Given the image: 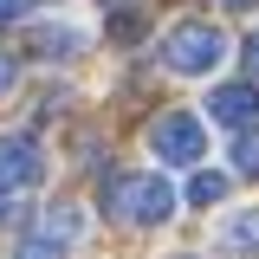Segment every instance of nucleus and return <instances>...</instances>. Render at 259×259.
<instances>
[{"mask_svg": "<svg viewBox=\"0 0 259 259\" xmlns=\"http://www.w3.org/2000/svg\"><path fill=\"white\" fill-rule=\"evenodd\" d=\"M7 214H20V194H0V221H7Z\"/></svg>", "mask_w": 259, "mask_h": 259, "instance_id": "2eb2a0df", "label": "nucleus"}, {"mask_svg": "<svg viewBox=\"0 0 259 259\" xmlns=\"http://www.w3.org/2000/svg\"><path fill=\"white\" fill-rule=\"evenodd\" d=\"M46 175V156L32 136H0V194H26Z\"/></svg>", "mask_w": 259, "mask_h": 259, "instance_id": "20e7f679", "label": "nucleus"}, {"mask_svg": "<svg viewBox=\"0 0 259 259\" xmlns=\"http://www.w3.org/2000/svg\"><path fill=\"white\" fill-rule=\"evenodd\" d=\"M233 162H240V175H259V136H240L233 143Z\"/></svg>", "mask_w": 259, "mask_h": 259, "instance_id": "9d476101", "label": "nucleus"}, {"mask_svg": "<svg viewBox=\"0 0 259 259\" xmlns=\"http://www.w3.org/2000/svg\"><path fill=\"white\" fill-rule=\"evenodd\" d=\"M221 59H227L221 26H201V20H188V26H175L168 39H162V65H168V71H188V78H201V71H214Z\"/></svg>", "mask_w": 259, "mask_h": 259, "instance_id": "f03ea898", "label": "nucleus"}, {"mask_svg": "<svg viewBox=\"0 0 259 259\" xmlns=\"http://www.w3.org/2000/svg\"><path fill=\"white\" fill-rule=\"evenodd\" d=\"M227 7H253V0H227Z\"/></svg>", "mask_w": 259, "mask_h": 259, "instance_id": "dca6fc26", "label": "nucleus"}, {"mask_svg": "<svg viewBox=\"0 0 259 259\" xmlns=\"http://www.w3.org/2000/svg\"><path fill=\"white\" fill-rule=\"evenodd\" d=\"M221 194H227V175H214V168H201V175H194V188H188V201H194V207H214Z\"/></svg>", "mask_w": 259, "mask_h": 259, "instance_id": "0eeeda50", "label": "nucleus"}, {"mask_svg": "<svg viewBox=\"0 0 259 259\" xmlns=\"http://www.w3.org/2000/svg\"><path fill=\"white\" fill-rule=\"evenodd\" d=\"M182 259H188V253H182Z\"/></svg>", "mask_w": 259, "mask_h": 259, "instance_id": "f3484780", "label": "nucleus"}, {"mask_svg": "<svg viewBox=\"0 0 259 259\" xmlns=\"http://www.w3.org/2000/svg\"><path fill=\"white\" fill-rule=\"evenodd\" d=\"M240 52H246V71H253V84H259V32L246 39V46H240Z\"/></svg>", "mask_w": 259, "mask_h": 259, "instance_id": "f8f14e48", "label": "nucleus"}, {"mask_svg": "<svg viewBox=\"0 0 259 259\" xmlns=\"http://www.w3.org/2000/svg\"><path fill=\"white\" fill-rule=\"evenodd\" d=\"M227 246H233V253H253L259 246V207H246V214L227 221Z\"/></svg>", "mask_w": 259, "mask_h": 259, "instance_id": "423d86ee", "label": "nucleus"}, {"mask_svg": "<svg viewBox=\"0 0 259 259\" xmlns=\"http://www.w3.org/2000/svg\"><path fill=\"white\" fill-rule=\"evenodd\" d=\"M32 46H39V52H78L84 39H78V32H59V26H46V32H32Z\"/></svg>", "mask_w": 259, "mask_h": 259, "instance_id": "1a4fd4ad", "label": "nucleus"}, {"mask_svg": "<svg viewBox=\"0 0 259 259\" xmlns=\"http://www.w3.org/2000/svg\"><path fill=\"white\" fill-rule=\"evenodd\" d=\"M13 78H20V65H13V59H0V97L13 91Z\"/></svg>", "mask_w": 259, "mask_h": 259, "instance_id": "ddd939ff", "label": "nucleus"}, {"mask_svg": "<svg viewBox=\"0 0 259 259\" xmlns=\"http://www.w3.org/2000/svg\"><path fill=\"white\" fill-rule=\"evenodd\" d=\"M20 259H65V246H59V240H46V233H32L26 246H20Z\"/></svg>", "mask_w": 259, "mask_h": 259, "instance_id": "9b49d317", "label": "nucleus"}, {"mask_svg": "<svg viewBox=\"0 0 259 259\" xmlns=\"http://www.w3.org/2000/svg\"><path fill=\"white\" fill-rule=\"evenodd\" d=\"M207 117H221L227 130H246V123L259 117V84H214Z\"/></svg>", "mask_w": 259, "mask_h": 259, "instance_id": "39448f33", "label": "nucleus"}, {"mask_svg": "<svg viewBox=\"0 0 259 259\" xmlns=\"http://www.w3.org/2000/svg\"><path fill=\"white\" fill-rule=\"evenodd\" d=\"M26 7H32V0H0V20H20Z\"/></svg>", "mask_w": 259, "mask_h": 259, "instance_id": "4468645a", "label": "nucleus"}, {"mask_svg": "<svg viewBox=\"0 0 259 259\" xmlns=\"http://www.w3.org/2000/svg\"><path fill=\"white\" fill-rule=\"evenodd\" d=\"M39 233H46V240H59V246H71V240H78V214H71V207H52Z\"/></svg>", "mask_w": 259, "mask_h": 259, "instance_id": "6e6552de", "label": "nucleus"}, {"mask_svg": "<svg viewBox=\"0 0 259 259\" xmlns=\"http://www.w3.org/2000/svg\"><path fill=\"white\" fill-rule=\"evenodd\" d=\"M149 149H156L168 168H194V162L207 156V130L194 123L188 110H168V117L149 123Z\"/></svg>", "mask_w": 259, "mask_h": 259, "instance_id": "7ed1b4c3", "label": "nucleus"}, {"mask_svg": "<svg viewBox=\"0 0 259 259\" xmlns=\"http://www.w3.org/2000/svg\"><path fill=\"white\" fill-rule=\"evenodd\" d=\"M104 214L136 227H156L175 214V188L168 175H149V168H130V175H104Z\"/></svg>", "mask_w": 259, "mask_h": 259, "instance_id": "f257e3e1", "label": "nucleus"}]
</instances>
